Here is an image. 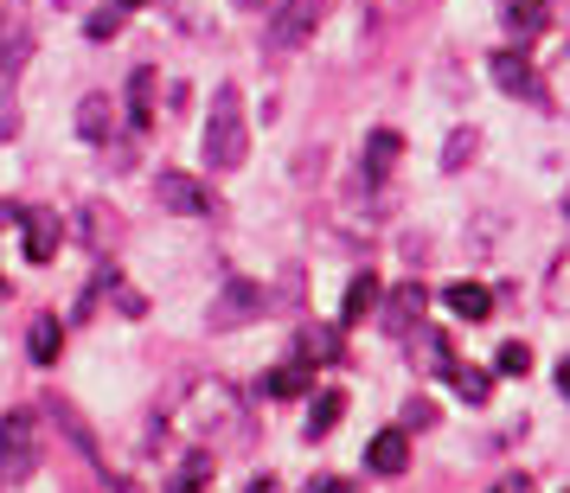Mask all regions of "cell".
Returning <instances> with one entry per match:
<instances>
[{"instance_id":"obj_25","label":"cell","mask_w":570,"mask_h":493,"mask_svg":"<svg viewBox=\"0 0 570 493\" xmlns=\"http://www.w3.org/2000/svg\"><path fill=\"white\" fill-rule=\"evenodd\" d=\"M302 493H353V481H346V474H314Z\"/></svg>"},{"instance_id":"obj_20","label":"cell","mask_w":570,"mask_h":493,"mask_svg":"<svg viewBox=\"0 0 570 493\" xmlns=\"http://www.w3.org/2000/svg\"><path fill=\"white\" fill-rule=\"evenodd\" d=\"M302 359L308 365H334L340 359V334L334 327H302Z\"/></svg>"},{"instance_id":"obj_6","label":"cell","mask_w":570,"mask_h":493,"mask_svg":"<svg viewBox=\"0 0 570 493\" xmlns=\"http://www.w3.org/2000/svg\"><path fill=\"white\" fill-rule=\"evenodd\" d=\"M551 13H558V0H507V32H513V46H532L544 27H551Z\"/></svg>"},{"instance_id":"obj_24","label":"cell","mask_w":570,"mask_h":493,"mask_svg":"<svg viewBox=\"0 0 570 493\" xmlns=\"http://www.w3.org/2000/svg\"><path fill=\"white\" fill-rule=\"evenodd\" d=\"M436 423V404L430 397H411V411H404V430H430Z\"/></svg>"},{"instance_id":"obj_7","label":"cell","mask_w":570,"mask_h":493,"mask_svg":"<svg viewBox=\"0 0 570 493\" xmlns=\"http://www.w3.org/2000/svg\"><path fill=\"white\" fill-rule=\"evenodd\" d=\"M20 225H27V263H52L65 244V225L52 211H20Z\"/></svg>"},{"instance_id":"obj_30","label":"cell","mask_w":570,"mask_h":493,"mask_svg":"<svg viewBox=\"0 0 570 493\" xmlns=\"http://www.w3.org/2000/svg\"><path fill=\"white\" fill-rule=\"evenodd\" d=\"M244 493H276V481H269V474H257V481H250Z\"/></svg>"},{"instance_id":"obj_18","label":"cell","mask_w":570,"mask_h":493,"mask_svg":"<svg viewBox=\"0 0 570 493\" xmlns=\"http://www.w3.org/2000/svg\"><path fill=\"white\" fill-rule=\"evenodd\" d=\"M250 308H257V288H250V283H232V288H225V302L212 308V327H237Z\"/></svg>"},{"instance_id":"obj_22","label":"cell","mask_w":570,"mask_h":493,"mask_svg":"<svg viewBox=\"0 0 570 493\" xmlns=\"http://www.w3.org/2000/svg\"><path fill=\"white\" fill-rule=\"evenodd\" d=\"M83 32H90V39H116V32H122V0H116V7H97V13L83 20Z\"/></svg>"},{"instance_id":"obj_19","label":"cell","mask_w":570,"mask_h":493,"mask_svg":"<svg viewBox=\"0 0 570 493\" xmlns=\"http://www.w3.org/2000/svg\"><path fill=\"white\" fill-rule=\"evenodd\" d=\"M308 372H314V365L288 359V365H276V372L263 378V391H269V397H302V391H308Z\"/></svg>"},{"instance_id":"obj_28","label":"cell","mask_w":570,"mask_h":493,"mask_svg":"<svg viewBox=\"0 0 570 493\" xmlns=\"http://www.w3.org/2000/svg\"><path fill=\"white\" fill-rule=\"evenodd\" d=\"M551 302L570 308V263H558V276H551Z\"/></svg>"},{"instance_id":"obj_21","label":"cell","mask_w":570,"mask_h":493,"mask_svg":"<svg viewBox=\"0 0 570 493\" xmlns=\"http://www.w3.org/2000/svg\"><path fill=\"white\" fill-rule=\"evenodd\" d=\"M212 481V448H193L180 462V474H174V493H199Z\"/></svg>"},{"instance_id":"obj_13","label":"cell","mask_w":570,"mask_h":493,"mask_svg":"<svg viewBox=\"0 0 570 493\" xmlns=\"http://www.w3.org/2000/svg\"><path fill=\"white\" fill-rule=\"evenodd\" d=\"M397 155H404V141L391 129H379L372 141H365V180L379 186V180H391V167H397Z\"/></svg>"},{"instance_id":"obj_23","label":"cell","mask_w":570,"mask_h":493,"mask_svg":"<svg viewBox=\"0 0 570 493\" xmlns=\"http://www.w3.org/2000/svg\"><path fill=\"white\" fill-rule=\"evenodd\" d=\"M493 365H500V372H507V378H519V372H525V365H532V346H525V339H507V346H500V353H493Z\"/></svg>"},{"instance_id":"obj_4","label":"cell","mask_w":570,"mask_h":493,"mask_svg":"<svg viewBox=\"0 0 570 493\" xmlns=\"http://www.w3.org/2000/svg\"><path fill=\"white\" fill-rule=\"evenodd\" d=\"M488 65H493V83H500L507 97H532V103L544 97V83H539V71H532V58L519 52V46H507V52H493Z\"/></svg>"},{"instance_id":"obj_10","label":"cell","mask_w":570,"mask_h":493,"mask_svg":"<svg viewBox=\"0 0 570 493\" xmlns=\"http://www.w3.org/2000/svg\"><path fill=\"white\" fill-rule=\"evenodd\" d=\"M442 378L455 385V397H462V404H488V397H493V378L481 372V365H462V359H449V365H442Z\"/></svg>"},{"instance_id":"obj_29","label":"cell","mask_w":570,"mask_h":493,"mask_svg":"<svg viewBox=\"0 0 570 493\" xmlns=\"http://www.w3.org/2000/svg\"><path fill=\"white\" fill-rule=\"evenodd\" d=\"M416 0H372V13H379V20H397V13H411Z\"/></svg>"},{"instance_id":"obj_35","label":"cell","mask_w":570,"mask_h":493,"mask_svg":"<svg viewBox=\"0 0 570 493\" xmlns=\"http://www.w3.org/2000/svg\"><path fill=\"white\" fill-rule=\"evenodd\" d=\"M0 295H7V283H0Z\"/></svg>"},{"instance_id":"obj_33","label":"cell","mask_w":570,"mask_h":493,"mask_svg":"<svg viewBox=\"0 0 570 493\" xmlns=\"http://www.w3.org/2000/svg\"><path fill=\"white\" fill-rule=\"evenodd\" d=\"M564 211H570V186H564Z\"/></svg>"},{"instance_id":"obj_32","label":"cell","mask_w":570,"mask_h":493,"mask_svg":"<svg viewBox=\"0 0 570 493\" xmlns=\"http://www.w3.org/2000/svg\"><path fill=\"white\" fill-rule=\"evenodd\" d=\"M558 391L570 397V359H558Z\"/></svg>"},{"instance_id":"obj_16","label":"cell","mask_w":570,"mask_h":493,"mask_svg":"<svg viewBox=\"0 0 570 493\" xmlns=\"http://www.w3.org/2000/svg\"><path fill=\"white\" fill-rule=\"evenodd\" d=\"M314 20H321V13H314L308 0H288L283 20H276V46H302V39L314 32Z\"/></svg>"},{"instance_id":"obj_11","label":"cell","mask_w":570,"mask_h":493,"mask_svg":"<svg viewBox=\"0 0 570 493\" xmlns=\"http://www.w3.org/2000/svg\"><path fill=\"white\" fill-rule=\"evenodd\" d=\"M78 135L83 141H116V103H109V97H83L78 103Z\"/></svg>"},{"instance_id":"obj_17","label":"cell","mask_w":570,"mask_h":493,"mask_svg":"<svg viewBox=\"0 0 570 493\" xmlns=\"http://www.w3.org/2000/svg\"><path fill=\"white\" fill-rule=\"evenodd\" d=\"M379 295H385V283H379V276H372V269H365L360 283L346 288V302H340V321H365V314L379 308Z\"/></svg>"},{"instance_id":"obj_8","label":"cell","mask_w":570,"mask_h":493,"mask_svg":"<svg viewBox=\"0 0 570 493\" xmlns=\"http://www.w3.org/2000/svg\"><path fill=\"white\" fill-rule=\"evenodd\" d=\"M442 302H449V314H455V321H488V314H493V288L449 283V295H442Z\"/></svg>"},{"instance_id":"obj_12","label":"cell","mask_w":570,"mask_h":493,"mask_svg":"<svg viewBox=\"0 0 570 493\" xmlns=\"http://www.w3.org/2000/svg\"><path fill=\"white\" fill-rule=\"evenodd\" d=\"M346 416V391H321L308 404V423H302V436L308 442H321V436H334V423Z\"/></svg>"},{"instance_id":"obj_15","label":"cell","mask_w":570,"mask_h":493,"mask_svg":"<svg viewBox=\"0 0 570 493\" xmlns=\"http://www.w3.org/2000/svg\"><path fill=\"white\" fill-rule=\"evenodd\" d=\"M27 353H32V365H52L58 353H65V327H58L52 314H39V321H32V334H27Z\"/></svg>"},{"instance_id":"obj_26","label":"cell","mask_w":570,"mask_h":493,"mask_svg":"<svg viewBox=\"0 0 570 493\" xmlns=\"http://www.w3.org/2000/svg\"><path fill=\"white\" fill-rule=\"evenodd\" d=\"M488 493H539V487H532V474H500Z\"/></svg>"},{"instance_id":"obj_27","label":"cell","mask_w":570,"mask_h":493,"mask_svg":"<svg viewBox=\"0 0 570 493\" xmlns=\"http://www.w3.org/2000/svg\"><path fill=\"white\" fill-rule=\"evenodd\" d=\"M468 155H474V135L462 129V135H455V141H449V155H442V160H449V167H462Z\"/></svg>"},{"instance_id":"obj_14","label":"cell","mask_w":570,"mask_h":493,"mask_svg":"<svg viewBox=\"0 0 570 493\" xmlns=\"http://www.w3.org/2000/svg\"><path fill=\"white\" fill-rule=\"evenodd\" d=\"M416 314H423V288L404 283V288H397V295L385 302V334H411V327H416Z\"/></svg>"},{"instance_id":"obj_1","label":"cell","mask_w":570,"mask_h":493,"mask_svg":"<svg viewBox=\"0 0 570 493\" xmlns=\"http://www.w3.org/2000/svg\"><path fill=\"white\" fill-rule=\"evenodd\" d=\"M244 155H250V116H244L237 83H225V90L212 97L206 129H199V167H206V174H237Z\"/></svg>"},{"instance_id":"obj_5","label":"cell","mask_w":570,"mask_h":493,"mask_svg":"<svg viewBox=\"0 0 570 493\" xmlns=\"http://www.w3.org/2000/svg\"><path fill=\"white\" fill-rule=\"evenodd\" d=\"M365 467H372V474H404V467H411V430H404V423L379 430V436L365 442Z\"/></svg>"},{"instance_id":"obj_34","label":"cell","mask_w":570,"mask_h":493,"mask_svg":"<svg viewBox=\"0 0 570 493\" xmlns=\"http://www.w3.org/2000/svg\"><path fill=\"white\" fill-rule=\"evenodd\" d=\"M122 7H141V0H122Z\"/></svg>"},{"instance_id":"obj_9","label":"cell","mask_w":570,"mask_h":493,"mask_svg":"<svg viewBox=\"0 0 570 493\" xmlns=\"http://www.w3.org/2000/svg\"><path fill=\"white\" fill-rule=\"evenodd\" d=\"M129 129H155V65H135L129 78Z\"/></svg>"},{"instance_id":"obj_31","label":"cell","mask_w":570,"mask_h":493,"mask_svg":"<svg viewBox=\"0 0 570 493\" xmlns=\"http://www.w3.org/2000/svg\"><path fill=\"white\" fill-rule=\"evenodd\" d=\"M13 218H20V206H13V199H0V225H13Z\"/></svg>"},{"instance_id":"obj_2","label":"cell","mask_w":570,"mask_h":493,"mask_svg":"<svg viewBox=\"0 0 570 493\" xmlns=\"http://www.w3.org/2000/svg\"><path fill=\"white\" fill-rule=\"evenodd\" d=\"M32 467H39V416L7 411L0 416V474L7 481H27Z\"/></svg>"},{"instance_id":"obj_3","label":"cell","mask_w":570,"mask_h":493,"mask_svg":"<svg viewBox=\"0 0 570 493\" xmlns=\"http://www.w3.org/2000/svg\"><path fill=\"white\" fill-rule=\"evenodd\" d=\"M155 199L167 211H180V218H218V193H212L199 174H180V167H167V174H155Z\"/></svg>"}]
</instances>
